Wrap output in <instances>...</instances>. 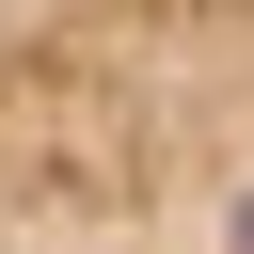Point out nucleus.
<instances>
[{
  "label": "nucleus",
  "instance_id": "nucleus-1",
  "mask_svg": "<svg viewBox=\"0 0 254 254\" xmlns=\"http://www.w3.org/2000/svg\"><path fill=\"white\" fill-rule=\"evenodd\" d=\"M222 254H254V190H238V222H222Z\"/></svg>",
  "mask_w": 254,
  "mask_h": 254
}]
</instances>
